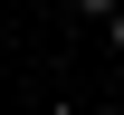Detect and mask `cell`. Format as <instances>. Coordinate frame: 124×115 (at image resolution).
Masks as SVG:
<instances>
[{
    "label": "cell",
    "mask_w": 124,
    "mask_h": 115,
    "mask_svg": "<svg viewBox=\"0 0 124 115\" xmlns=\"http://www.w3.org/2000/svg\"><path fill=\"white\" fill-rule=\"evenodd\" d=\"M105 48H124V0H115V10H105Z\"/></svg>",
    "instance_id": "obj_1"
},
{
    "label": "cell",
    "mask_w": 124,
    "mask_h": 115,
    "mask_svg": "<svg viewBox=\"0 0 124 115\" xmlns=\"http://www.w3.org/2000/svg\"><path fill=\"white\" fill-rule=\"evenodd\" d=\"M77 10H86V19H105V10H115V0H77Z\"/></svg>",
    "instance_id": "obj_2"
}]
</instances>
